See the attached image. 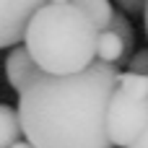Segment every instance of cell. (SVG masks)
I'll use <instances>...</instances> for the list:
<instances>
[{
    "instance_id": "1",
    "label": "cell",
    "mask_w": 148,
    "mask_h": 148,
    "mask_svg": "<svg viewBox=\"0 0 148 148\" xmlns=\"http://www.w3.org/2000/svg\"><path fill=\"white\" fill-rule=\"evenodd\" d=\"M117 83V65L99 60L73 75L42 73L18 94L26 140L34 148H112L107 109Z\"/></svg>"
},
{
    "instance_id": "2",
    "label": "cell",
    "mask_w": 148,
    "mask_h": 148,
    "mask_svg": "<svg viewBox=\"0 0 148 148\" xmlns=\"http://www.w3.org/2000/svg\"><path fill=\"white\" fill-rule=\"evenodd\" d=\"M99 29L70 0H49L26 26L23 47L49 75H73L96 62Z\"/></svg>"
},
{
    "instance_id": "3",
    "label": "cell",
    "mask_w": 148,
    "mask_h": 148,
    "mask_svg": "<svg viewBox=\"0 0 148 148\" xmlns=\"http://www.w3.org/2000/svg\"><path fill=\"white\" fill-rule=\"evenodd\" d=\"M148 127V96H130L125 91H114L107 109V133L112 146L127 148Z\"/></svg>"
},
{
    "instance_id": "4",
    "label": "cell",
    "mask_w": 148,
    "mask_h": 148,
    "mask_svg": "<svg viewBox=\"0 0 148 148\" xmlns=\"http://www.w3.org/2000/svg\"><path fill=\"white\" fill-rule=\"evenodd\" d=\"M47 3L49 0H0V49L16 47L34 13Z\"/></svg>"
},
{
    "instance_id": "5",
    "label": "cell",
    "mask_w": 148,
    "mask_h": 148,
    "mask_svg": "<svg viewBox=\"0 0 148 148\" xmlns=\"http://www.w3.org/2000/svg\"><path fill=\"white\" fill-rule=\"evenodd\" d=\"M42 73H44V70L34 62V57L29 55L26 47H18V44H16V47L10 49V55L5 57V78H8V83H10V88L18 91V94H23Z\"/></svg>"
},
{
    "instance_id": "6",
    "label": "cell",
    "mask_w": 148,
    "mask_h": 148,
    "mask_svg": "<svg viewBox=\"0 0 148 148\" xmlns=\"http://www.w3.org/2000/svg\"><path fill=\"white\" fill-rule=\"evenodd\" d=\"M96 60L99 62H107V65H120V62H127L130 60L122 39L112 29L99 31V39H96Z\"/></svg>"
},
{
    "instance_id": "7",
    "label": "cell",
    "mask_w": 148,
    "mask_h": 148,
    "mask_svg": "<svg viewBox=\"0 0 148 148\" xmlns=\"http://www.w3.org/2000/svg\"><path fill=\"white\" fill-rule=\"evenodd\" d=\"M23 135L18 109L10 104H0V148H13Z\"/></svg>"
},
{
    "instance_id": "8",
    "label": "cell",
    "mask_w": 148,
    "mask_h": 148,
    "mask_svg": "<svg viewBox=\"0 0 148 148\" xmlns=\"http://www.w3.org/2000/svg\"><path fill=\"white\" fill-rule=\"evenodd\" d=\"M70 3L78 5V8L86 13V18H88L99 31L109 29V23H112V18H114V8H112L109 0H70Z\"/></svg>"
},
{
    "instance_id": "9",
    "label": "cell",
    "mask_w": 148,
    "mask_h": 148,
    "mask_svg": "<svg viewBox=\"0 0 148 148\" xmlns=\"http://www.w3.org/2000/svg\"><path fill=\"white\" fill-rule=\"evenodd\" d=\"M120 91L130 94V96H148V75H140V73H120V83H117Z\"/></svg>"
},
{
    "instance_id": "10",
    "label": "cell",
    "mask_w": 148,
    "mask_h": 148,
    "mask_svg": "<svg viewBox=\"0 0 148 148\" xmlns=\"http://www.w3.org/2000/svg\"><path fill=\"white\" fill-rule=\"evenodd\" d=\"M109 29L122 39V44H125V49H127V55L133 57V44H135V31H133V23H130V18L120 10V13H114V18H112V23H109Z\"/></svg>"
},
{
    "instance_id": "11",
    "label": "cell",
    "mask_w": 148,
    "mask_h": 148,
    "mask_svg": "<svg viewBox=\"0 0 148 148\" xmlns=\"http://www.w3.org/2000/svg\"><path fill=\"white\" fill-rule=\"evenodd\" d=\"M127 70H130V73H140V75H148V49L133 52V57L127 60Z\"/></svg>"
},
{
    "instance_id": "12",
    "label": "cell",
    "mask_w": 148,
    "mask_h": 148,
    "mask_svg": "<svg viewBox=\"0 0 148 148\" xmlns=\"http://www.w3.org/2000/svg\"><path fill=\"white\" fill-rule=\"evenodd\" d=\"M122 13H146L148 0H117Z\"/></svg>"
},
{
    "instance_id": "13",
    "label": "cell",
    "mask_w": 148,
    "mask_h": 148,
    "mask_svg": "<svg viewBox=\"0 0 148 148\" xmlns=\"http://www.w3.org/2000/svg\"><path fill=\"white\" fill-rule=\"evenodd\" d=\"M127 148H148V127H146V130H143V133H140V135H138V138H135Z\"/></svg>"
},
{
    "instance_id": "14",
    "label": "cell",
    "mask_w": 148,
    "mask_h": 148,
    "mask_svg": "<svg viewBox=\"0 0 148 148\" xmlns=\"http://www.w3.org/2000/svg\"><path fill=\"white\" fill-rule=\"evenodd\" d=\"M13 148H34V146H31L29 140H18V143H16V146H13Z\"/></svg>"
},
{
    "instance_id": "15",
    "label": "cell",
    "mask_w": 148,
    "mask_h": 148,
    "mask_svg": "<svg viewBox=\"0 0 148 148\" xmlns=\"http://www.w3.org/2000/svg\"><path fill=\"white\" fill-rule=\"evenodd\" d=\"M143 18H146V34H148V5H146V13H143Z\"/></svg>"
}]
</instances>
